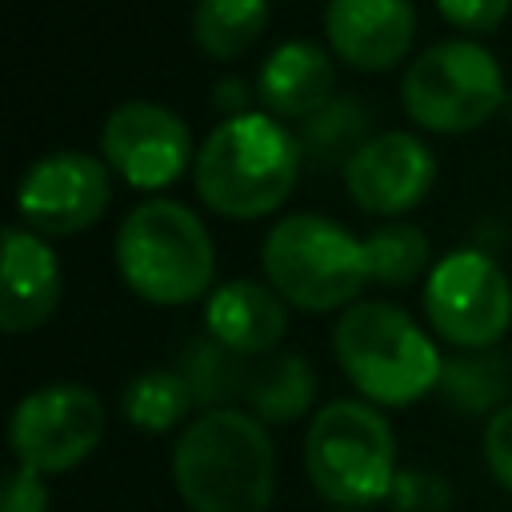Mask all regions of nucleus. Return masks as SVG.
Masks as SVG:
<instances>
[{"label": "nucleus", "instance_id": "1", "mask_svg": "<svg viewBox=\"0 0 512 512\" xmlns=\"http://www.w3.org/2000/svg\"><path fill=\"white\" fill-rule=\"evenodd\" d=\"M172 484L192 512H268L272 436L248 408H204L172 444Z\"/></svg>", "mask_w": 512, "mask_h": 512}, {"label": "nucleus", "instance_id": "2", "mask_svg": "<svg viewBox=\"0 0 512 512\" xmlns=\"http://www.w3.org/2000/svg\"><path fill=\"white\" fill-rule=\"evenodd\" d=\"M304 148L284 120L244 112L220 120L196 148L192 184L204 208L228 220H260L276 212L300 176Z\"/></svg>", "mask_w": 512, "mask_h": 512}, {"label": "nucleus", "instance_id": "3", "mask_svg": "<svg viewBox=\"0 0 512 512\" xmlns=\"http://www.w3.org/2000/svg\"><path fill=\"white\" fill-rule=\"evenodd\" d=\"M332 352L344 380L376 408H404L440 388L444 356L432 336L396 304L356 300L332 328Z\"/></svg>", "mask_w": 512, "mask_h": 512}, {"label": "nucleus", "instance_id": "4", "mask_svg": "<svg viewBox=\"0 0 512 512\" xmlns=\"http://www.w3.org/2000/svg\"><path fill=\"white\" fill-rule=\"evenodd\" d=\"M116 272L148 304H192L212 288L216 248L204 220L180 200L152 196L116 228Z\"/></svg>", "mask_w": 512, "mask_h": 512}, {"label": "nucleus", "instance_id": "5", "mask_svg": "<svg viewBox=\"0 0 512 512\" xmlns=\"http://www.w3.org/2000/svg\"><path fill=\"white\" fill-rule=\"evenodd\" d=\"M260 268L268 284L300 312L348 308L364 284H372L368 240H356L344 224L316 212L276 220L260 244Z\"/></svg>", "mask_w": 512, "mask_h": 512}, {"label": "nucleus", "instance_id": "6", "mask_svg": "<svg viewBox=\"0 0 512 512\" xmlns=\"http://www.w3.org/2000/svg\"><path fill=\"white\" fill-rule=\"evenodd\" d=\"M304 472L336 508H368L388 500L396 480V436L384 408L368 400H328L304 432Z\"/></svg>", "mask_w": 512, "mask_h": 512}, {"label": "nucleus", "instance_id": "7", "mask_svg": "<svg viewBox=\"0 0 512 512\" xmlns=\"http://www.w3.org/2000/svg\"><path fill=\"white\" fill-rule=\"evenodd\" d=\"M504 96V68L476 40H440L424 48L400 80L408 120L436 136H460L488 124Z\"/></svg>", "mask_w": 512, "mask_h": 512}, {"label": "nucleus", "instance_id": "8", "mask_svg": "<svg viewBox=\"0 0 512 512\" xmlns=\"http://www.w3.org/2000/svg\"><path fill=\"white\" fill-rule=\"evenodd\" d=\"M424 316L460 352L496 348L512 328V280L480 248H456L424 272Z\"/></svg>", "mask_w": 512, "mask_h": 512}, {"label": "nucleus", "instance_id": "9", "mask_svg": "<svg viewBox=\"0 0 512 512\" xmlns=\"http://www.w3.org/2000/svg\"><path fill=\"white\" fill-rule=\"evenodd\" d=\"M104 440V404L84 384H44L12 408L8 448L16 464L60 476L84 464Z\"/></svg>", "mask_w": 512, "mask_h": 512}, {"label": "nucleus", "instance_id": "10", "mask_svg": "<svg viewBox=\"0 0 512 512\" xmlns=\"http://www.w3.org/2000/svg\"><path fill=\"white\" fill-rule=\"evenodd\" d=\"M100 156L136 192H160L196 164L192 128L152 100H124L108 112L100 128Z\"/></svg>", "mask_w": 512, "mask_h": 512}, {"label": "nucleus", "instance_id": "11", "mask_svg": "<svg viewBox=\"0 0 512 512\" xmlns=\"http://www.w3.org/2000/svg\"><path fill=\"white\" fill-rule=\"evenodd\" d=\"M112 200V168L92 152H48L20 176L16 212L40 236H76L92 228Z\"/></svg>", "mask_w": 512, "mask_h": 512}, {"label": "nucleus", "instance_id": "12", "mask_svg": "<svg viewBox=\"0 0 512 512\" xmlns=\"http://www.w3.org/2000/svg\"><path fill=\"white\" fill-rule=\"evenodd\" d=\"M436 184V156L416 132H380L348 164L344 188L368 216H404Z\"/></svg>", "mask_w": 512, "mask_h": 512}, {"label": "nucleus", "instance_id": "13", "mask_svg": "<svg viewBox=\"0 0 512 512\" xmlns=\"http://www.w3.org/2000/svg\"><path fill=\"white\" fill-rule=\"evenodd\" d=\"M328 48L356 72H384L400 64L416 40L412 0H328Z\"/></svg>", "mask_w": 512, "mask_h": 512}, {"label": "nucleus", "instance_id": "14", "mask_svg": "<svg viewBox=\"0 0 512 512\" xmlns=\"http://www.w3.org/2000/svg\"><path fill=\"white\" fill-rule=\"evenodd\" d=\"M64 292V272L56 248L24 228L12 224L4 232V296H0V328L4 332H32L40 328Z\"/></svg>", "mask_w": 512, "mask_h": 512}, {"label": "nucleus", "instance_id": "15", "mask_svg": "<svg viewBox=\"0 0 512 512\" xmlns=\"http://www.w3.org/2000/svg\"><path fill=\"white\" fill-rule=\"evenodd\" d=\"M204 332L240 356H272L288 332V300L260 280H224L204 304Z\"/></svg>", "mask_w": 512, "mask_h": 512}, {"label": "nucleus", "instance_id": "16", "mask_svg": "<svg viewBox=\"0 0 512 512\" xmlns=\"http://www.w3.org/2000/svg\"><path fill=\"white\" fill-rule=\"evenodd\" d=\"M336 96V64L316 40L276 44L256 72V100L276 120H308Z\"/></svg>", "mask_w": 512, "mask_h": 512}, {"label": "nucleus", "instance_id": "17", "mask_svg": "<svg viewBox=\"0 0 512 512\" xmlns=\"http://www.w3.org/2000/svg\"><path fill=\"white\" fill-rule=\"evenodd\" d=\"M316 400V372L300 352L264 356L244 388V404L260 424H288L304 416Z\"/></svg>", "mask_w": 512, "mask_h": 512}, {"label": "nucleus", "instance_id": "18", "mask_svg": "<svg viewBox=\"0 0 512 512\" xmlns=\"http://www.w3.org/2000/svg\"><path fill=\"white\" fill-rule=\"evenodd\" d=\"M300 148L304 164L316 168H344L368 140H372V112L356 96H332L320 112L300 120Z\"/></svg>", "mask_w": 512, "mask_h": 512}, {"label": "nucleus", "instance_id": "19", "mask_svg": "<svg viewBox=\"0 0 512 512\" xmlns=\"http://www.w3.org/2000/svg\"><path fill=\"white\" fill-rule=\"evenodd\" d=\"M440 392L460 412H472V416L488 412L492 416L504 404H512V360L496 348L448 356L444 372H440Z\"/></svg>", "mask_w": 512, "mask_h": 512}, {"label": "nucleus", "instance_id": "20", "mask_svg": "<svg viewBox=\"0 0 512 512\" xmlns=\"http://www.w3.org/2000/svg\"><path fill=\"white\" fill-rule=\"evenodd\" d=\"M268 24V0H196L192 40L212 60L244 56Z\"/></svg>", "mask_w": 512, "mask_h": 512}, {"label": "nucleus", "instance_id": "21", "mask_svg": "<svg viewBox=\"0 0 512 512\" xmlns=\"http://www.w3.org/2000/svg\"><path fill=\"white\" fill-rule=\"evenodd\" d=\"M176 368H180V376L188 380V388H192V396H196L200 408H228V400L244 396L248 376H252L248 356L224 348V344H220L216 336H208V332L184 344Z\"/></svg>", "mask_w": 512, "mask_h": 512}, {"label": "nucleus", "instance_id": "22", "mask_svg": "<svg viewBox=\"0 0 512 512\" xmlns=\"http://www.w3.org/2000/svg\"><path fill=\"white\" fill-rule=\"evenodd\" d=\"M192 404H196V396H192L188 380L180 376V368H144L124 384V396H120L124 420L148 436L184 424Z\"/></svg>", "mask_w": 512, "mask_h": 512}, {"label": "nucleus", "instance_id": "23", "mask_svg": "<svg viewBox=\"0 0 512 512\" xmlns=\"http://www.w3.org/2000/svg\"><path fill=\"white\" fill-rule=\"evenodd\" d=\"M372 280L384 288H404L428 268V236L416 224L392 220L368 236Z\"/></svg>", "mask_w": 512, "mask_h": 512}, {"label": "nucleus", "instance_id": "24", "mask_svg": "<svg viewBox=\"0 0 512 512\" xmlns=\"http://www.w3.org/2000/svg\"><path fill=\"white\" fill-rule=\"evenodd\" d=\"M384 504L388 512H452V484L428 468H400Z\"/></svg>", "mask_w": 512, "mask_h": 512}, {"label": "nucleus", "instance_id": "25", "mask_svg": "<svg viewBox=\"0 0 512 512\" xmlns=\"http://www.w3.org/2000/svg\"><path fill=\"white\" fill-rule=\"evenodd\" d=\"M480 444H484L488 472L496 476V484H500L504 492H512V404H504L500 412L488 416Z\"/></svg>", "mask_w": 512, "mask_h": 512}, {"label": "nucleus", "instance_id": "26", "mask_svg": "<svg viewBox=\"0 0 512 512\" xmlns=\"http://www.w3.org/2000/svg\"><path fill=\"white\" fill-rule=\"evenodd\" d=\"M440 16L464 32H496L512 12V0H436Z\"/></svg>", "mask_w": 512, "mask_h": 512}, {"label": "nucleus", "instance_id": "27", "mask_svg": "<svg viewBox=\"0 0 512 512\" xmlns=\"http://www.w3.org/2000/svg\"><path fill=\"white\" fill-rule=\"evenodd\" d=\"M0 512H48V484H44V476L24 468V464H16L4 476Z\"/></svg>", "mask_w": 512, "mask_h": 512}, {"label": "nucleus", "instance_id": "28", "mask_svg": "<svg viewBox=\"0 0 512 512\" xmlns=\"http://www.w3.org/2000/svg\"><path fill=\"white\" fill-rule=\"evenodd\" d=\"M248 100H252V92H248L240 80H224V84H216V92H212V104L224 112V120H228V116H244V112H252Z\"/></svg>", "mask_w": 512, "mask_h": 512}, {"label": "nucleus", "instance_id": "29", "mask_svg": "<svg viewBox=\"0 0 512 512\" xmlns=\"http://www.w3.org/2000/svg\"><path fill=\"white\" fill-rule=\"evenodd\" d=\"M332 512H360V508H332Z\"/></svg>", "mask_w": 512, "mask_h": 512}]
</instances>
